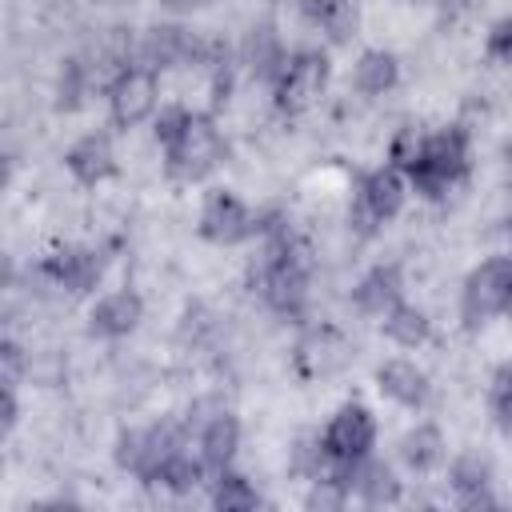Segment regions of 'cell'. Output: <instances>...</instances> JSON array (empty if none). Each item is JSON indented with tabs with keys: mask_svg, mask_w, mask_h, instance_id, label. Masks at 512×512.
<instances>
[{
	"mask_svg": "<svg viewBox=\"0 0 512 512\" xmlns=\"http://www.w3.org/2000/svg\"><path fill=\"white\" fill-rule=\"evenodd\" d=\"M472 168V140L460 124H444L436 132H428L424 156L420 164L408 172V188L424 200H444L456 184L468 180Z\"/></svg>",
	"mask_w": 512,
	"mask_h": 512,
	"instance_id": "obj_1",
	"label": "cell"
},
{
	"mask_svg": "<svg viewBox=\"0 0 512 512\" xmlns=\"http://www.w3.org/2000/svg\"><path fill=\"white\" fill-rule=\"evenodd\" d=\"M228 160V140L208 112H192L172 144H164V176L176 184H200Z\"/></svg>",
	"mask_w": 512,
	"mask_h": 512,
	"instance_id": "obj_2",
	"label": "cell"
},
{
	"mask_svg": "<svg viewBox=\"0 0 512 512\" xmlns=\"http://www.w3.org/2000/svg\"><path fill=\"white\" fill-rule=\"evenodd\" d=\"M184 444H192V432L188 424H172V420H160V424H148V428H124L112 444V460L120 472H128L132 480L140 484H152L156 472L164 468L168 456H176Z\"/></svg>",
	"mask_w": 512,
	"mask_h": 512,
	"instance_id": "obj_3",
	"label": "cell"
},
{
	"mask_svg": "<svg viewBox=\"0 0 512 512\" xmlns=\"http://www.w3.org/2000/svg\"><path fill=\"white\" fill-rule=\"evenodd\" d=\"M408 200V176L392 164H380L372 172L360 176L356 184V196H352V208H348V224L356 236H376L384 224H392L400 216Z\"/></svg>",
	"mask_w": 512,
	"mask_h": 512,
	"instance_id": "obj_4",
	"label": "cell"
},
{
	"mask_svg": "<svg viewBox=\"0 0 512 512\" xmlns=\"http://www.w3.org/2000/svg\"><path fill=\"white\" fill-rule=\"evenodd\" d=\"M328 80H332V60H328V52H320V48L288 52V64H284L280 76L272 80V104H276L284 116H300V112H308V108L328 92Z\"/></svg>",
	"mask_w": 512,
	"mask_h": 512,
	"instance_id": "obj_5",
	"label": "cell"
},
{
	"mask_svg": "<svg viewBox=\"0 0 512 512\" xmlns=\"http://www.w3.org/2000/svg\"><path fill=\"white\" fill-rule=\"evenodd\" d=\"M512 304V256H488L480 260L460 288V320L464 328H480L496 316H504Z\"/></svg>",
	"mask_w": 512,
	"mask_h": 512,
	"instance_id": "obj_6",
	"label": "cell"
},
{
	"mask_svg": "<svg viewBox=\"0 0 512 512\" xmlns=\"http://www.w3.org/2000/svg\"><path fill=\"white\" fill-rule=\"evenodd\" d=\"M188 432H192V444L200 452V460L208 464V472H224L232 468L236 452H240V416L216 400H204L188 412Z\"/></svg>",
	"mask_w": 512,
	"mask_h": 512,
	"instance_id": "obj_7",
	"label": "cell"
},
{
	"mask_svg": "<svg viewBox=\"0 0 512 512\" xmlns=\"http://www.w3.org/2000/svg\"><path fill=\"white\" fill-rule=\"evenodd\" d=\"M196 232L216 248H236V244H244L260 232V216L232 188H212L200 204Z\"/></svg>",
	"mask_w": 512,
	"mask_h": 512,
	"instance_id": "obj_8",
	"label": "cell"
},
{
	"mask_svg": "<svg viewBox=\"0 0 512 512\" xmlns=\"http://www.w3.org/2000/svg\"><path fill=\"white\" fill-rule=\"evenodd\" d=\"M104 96H108V120L116 128H140L160 108V72H152L144 64H128L104 88Z\"/></svg>",
	"mask_w": 512,
	"mask_h": 512,
	"instance_id": "obj_9",
	"label": "cell"
},
{
	"mask_svg": "<svg viewBox=\"0 0 512 512\" xmlns=\"http://www.w3.org/2000/svg\"><path fill=\"white\" fill-rule=\"evenodd\" d=\"M36 276L48 288H60L68 296H88V292H96V284L104 276V256L88 244H56L52 252L40 256Z\"/></svg>",
	"mask_w": 512,
	"mask_h": 512,
	"instance_id": "obj_10",
	"label": "cell"
},
{
	"mask_svg": "<svg viewBox=\"0 0 512 512\" xmlns=\"http://www.w3.org/2000/svg\"><path fill=\"white\" fill-rule=\"evenodd\" d=\"M320 440H324V448H328L336 460H344V464L364 460V456L376 448V416H372V408H364L360 400H344V404L328 416Z\"/></svg>",
	"mask_w": 512,
	"mask_h": 512,
	"instance_id": "obj_11",
	"label": "cell"
},
{
	"mask_svg": "<svg viewBox=\"0 0 512 512\" xmlns=\"http://www.w3.org/2000/svg\"><path fill=\"white\" fill-rule=\"evenodd\" d=\"M144 320V296L136 288H112L88 308V336L96 340H124Z\"/></svg>",
	"mask_w": 512,
	"mask_h": 512,
	"instance_id": "obj_12",
	"label": "cell"
},
{
	"mask_svg": "<svg viewBox=\"0 0 512 512\" xmlns=\"http://www.w3.org/2000/svg\"><path fill=\"white\" fill-rule=\"evenodd\" d=\"M64 168H68V176H72L76 184L100 188L104 180H112V176L120 172L112 136H108V132H84V136L64 152Z\"/></svg>",
	"mask_w": 512,
	"mask_h": 512,
	"instance_id": "obj_13",
	"label": "cell"
},
{
	"mask_svg": "<svg viewBox=\"0 0 512 512\" xmlns=\"http://www.w3.org/2000/svg\"><path fill=\"white\" fill-rule=\"evenodd\" d=\"M376 388H380V396H388L392 404H400V408H408V412H420V408L432 400V380H428V372H424L416 360H408V356L384 360V364L376 368Z\"/></svg>",
	"mask_w": 512,
	"mask_h": 512,
	"instance_id": "obj_14",
	"label": "cell"
},
{
	"mask_svg": "<svg viewBox=\"0 0 512 512\" xmlns=\"http://www.w3.org/2000/svg\"><path fill=\"white\" fill-rule=\"evenodd\" d=\"M404 300V272H400V264H372L360 280H356V288H352V304H356V312L360 316H372V320H384L396 304Z\"/></svg>",
	"mask_w": 512,
	"mask_h": 512,
	"instance_id": "obj_15",
	"label": "cell"
},
{
	"mask_svg": "<svg viewBox=\"0 0 512 512\" xmlns=\"http://www.w3.org/2000/svg\"><path fill=\"white\" fill-rule=\"evenodd\" d=\"M348 484H352V496L368 508H392L404 500V484H400L396 468L372 452L348 468Z\"/></svg>",
	"mask_w": 512,
	"mask_h": 512,
	"instance_id": "obj_16",
	"label": "cell"
},
{
	"mask_svg": "<svg viewBox=\"0 0 512 512\" xmlns=\"http://www.w3.org/2000/svg\"><path fill=\"white\" fill-rule=\"evenodd\" d=\"M240 64H244V72L252 80H264L268 88L280 76V68L288 64V48H284L280 32L268 20H260V24H252L244 32V40H240Z\"/></svg>",
	"mask_w": 512,
	"mask_h": 512,
	"instance_id": "obj_17",
	"label": "cell"
},
{
	"mask_svg": "<svg viewBox=\"0 0 512 512\" xmlns=\"http://www.w3.org/2000/svg\"><path fill=\"white\" fill-rule=\"evenodd\" d=\"M396 456H400V464H404L412 476H428V472H436V468L444 464V456H448L444 432H440L432 420H420V424H412V428L400 436Z\"/></svg>",
	"mask_w": 512,
	"mask_h": 512,
	"instance_id": "obj_18",
	"label": "cell"
},
{
	"mask_svg": "<svg viewBox=\"0 0 512 512\" xmlns=\"http://www.w3.org/2000/svg\"><path fill=\"white\" fill-rule=\"evenodd\" d=\"M400 84V60L388 48H364L352 64V88L360 96H384Z\"/></svg>",
	"mask_w": 512,
	"mask_h": 512,
	"instance_id": "obj_19",
	"label": "cell"
},
{
	"mask_svg": "<svg viewBox=\"0 0 512 512\" xmlns=\"http://www.w3.org/2000/svg\"><path fill=\"white\" fill-rule=\"evenodd\" d=\"M344 360H348V348H344V340H340L336 332H328V328L312 332V336L296 348V364H300L304 376H328V372H336Z\"/></svg>",
	"mask_w": 512,
	"mask_h": 512,
	"instance_id": "obj_20",
	"label": "cell"
},
{
	"mask_svg": "<svg viewBox=\"0 0 512 512\" xmlns=\"http://www.w3.org/2000/svg\"><path fill=\"white\" fill-rule=\"evenodd\" d=\"M208 500H212V508H220V512H252V508L264 504L260 488H256L244 472H232V468H224V472L212 476Z\"/></svg>",
	"mask_w": 512,
	"mask_h": 512,
	"instance_id": "obj_21",
	"label": "cell"
},
{
	"mask_svg": "<svg viewBox=\"0 0 512 512\" xmlns=\"http://www.w3.org/2000/svg\"><path fill=\"white\" fill-rule=\"evenodd\" d=\"M380 328H384V336H388L392 344H400V348H420V344H428V336H432L428 312L416 308V304H408V300H400V304L380 320Z\"/></svg>",
	"mask_w": 512,
	"mask_h": 512,
	"instance_id": "obj_22",
	"label": "cell"
},
{
	"mask_svg": "<svg viewBox=\"0 0 512 512\" xmlns=\"http://www.w3.org/2000/svg\"><path fill=\"white\" fill-rule=\"evenodd\" d=\"M96 76H92V64L80 60V56H68L60 60V72H56V108L60 112H76L84 104V96L92 92Z\"/></svg>",
	"mask_w": 512,
	"mask_h": 512,
	"instance_id": "obj_23",
	"label": "cell"
},
{
	"mask_svg": "<svg viewBox=\"0 0 512 512\" xmlns=\"http://www.w3.org/2000/svg\"><path fill=\"white\" fill-rule=\"evenodd\" d=\"M448 488H452L456 500H464V496H472L480 488H492V460L484 452H460V456H452V464H448Z\"/></svg>",
	"mask_w": 512,
	"mask_h": 512,
	"instance_id": "obj_24",
	"label": "cell"
},
{
	"mask_svg": "<svg viewBox=\"0 0 512 512\" xmlns=\"http://www.w3.org/2000/svg\"><path fill=\"white\" fill-rule=\"evenodd\" d=\"M424 144H428V128H424V124H400V128L392 132V140H388V164L408 176V172L420 164Z\"/></svg>",
	"mask_w": 512,
	"mask_h": 512,
	"instance_id": "obj_25",
	"label": "cell"
},
{
	"mask_svg": "<svg viewBox=\"0 0 512 512\" xmlns=\"http://www.w3.org/2000/svg\"><path fill=\"white\" fill-rule=\"evenodd\" d=\"M488 412L496 428L512 432V360H504L488 380Z\"/></svg>",
	"mask_w": 512,
	"mask_h": 512,
	"instance_id": "obj_26",
	"label": "cell"
},
{
	"mask_svg": "<svg viewBox=\"0 0 512 512\" xmlns=\"http://www.w3.org/2000/svg\"><path fill=\"white\" fill-rule=\"evenodd\" d=\"M356 28H360V8H356V0L336 4V8L328 12V20L320 24V32H324L332 44H348V40L356 36Z\"/></svg>",
	"mask_w": 512,
	"mask_h": 512,
	"instance_id": "obj_27",
	"label": "cell"
},
{
	"mask_svg": "<svg viewBox=\"0 0 512 512\" xmlns=\"http://www.w3.org/2000/svg\"><path fill=\"white\" fill-rule=\"evenodd\" d=\"M348 496H352V488H348L344 480H336V476H332V480H312V484H308L304 504H308L312 512H316V508H320V512H332V508H344V504H348Z\"/></svg>",
	"mask_w": 512,
	"mask_h": 512,
	"instance_id": "obj_28",
	"label": "cell"
},
{
	"mask_svg": "<svg viewBox=\"0 0 512 512\" xmlns=\"http://www.w3.org/2000/svg\"><path fill=\"white\" fill-rule=\"evenodd\" d=\"M188 116H192V108H184V104H160L156 116H152V136H156V144H160V148L172 144V140L180 136V128L188 124Z\"/></svg>",
	"mask_w": 512,
	"mask_h": 512,
	"instance_id": "obj_29",
	"label": "cell"
},
{
	"mask_svg": "<svg viewBox=\"0 0 512 512\" xmlns=\"http://www.w3.org/2000/svg\"><path fill=\"white\" fill-rule=\"evenodd\" d=\"M24 372H28V352H24L12 336H4V340H0V384L20 388Z\"/></svg>",
	"mask_w": 512,
	"mask_h": 512,
	"instance_id": "obj_30",
	"label": "cell"
},
{
	"mask_svg": "<svg viewBox=\"0 0 512 512\" xmlns=\"http://www.w3.org/2000/svg\"><path fill=\"white\" fill-rule=\"evenodd\" d=\"M484 52H488L492 60L512 64V16H500V20L488 28V36H484Z\"/></svg>",
	"mask_w": 512,
	"mask_h": 512,
	"instance_id": "obj_31",
	"label": "cell"
},
{
	"mask_svg": "<svg viewBox=\"0 0 512 512\" xmlns=\"http://www.w3.org/2000/svg\"><path fill=\"white\" fill-rule=\"evenodd\" d=\"M0 420H4V436L16 432V424H20V400H16L12 384H0Z\"/></svg>",
	"mask_w": 512,
	"mask_h": 512,
	"instance_id": "obj_32",
	"label": "cell"
},
{
	"mask_svg": "<svg viewBox=\"0 0 512 512\" xmlns=\"http://www.w3.org/2000/svg\"><path fill=\"white\" fill-rule=\"evenodd\" d=\"M300 4V12H304V20H312L316 28L328 20V12L336 8V4H344V0H296Z\"/></svg>",
	"mask_w": 512,
	"mask_h": 512,
	"instance_id": "obj_33",
	"label": "cell"
},
{
	"mask_svg": "<svg viewBox=\"0 0 512 512\" xmlns=\"http://www.w3.org/2000/svg\"><path fill=\"white\" fill-rule=\"evenodd\" d=\"M156 4H160V8L168 12V16H176V20H180V16H192V12H204V8L212 4V0H156Z\"/></svg>",
	"mask_w": 512,
	"mask_h": 512,
	"instance_id": "obj_34",
	"label": "cell"
}]
</instances>
